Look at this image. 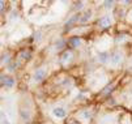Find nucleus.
<instances>
[{"label":"nucleus","mask_w":132,"mask_h":124,"mask_svg":"<svg viewBox=\"0 0 132 124\" xmlns=\"http://www.w3.org/2000/svg\"><path fill=\"white\" fill-rule=\"evenodd\" d=\"M122 59H123L122 52H119V51L112 52V54H111V58H110V63H111V65H118V64H120Z\"/></svg>","instance_id":"obj_1"},{"label":"nucleus","mask_w":132,"mask_h":124,"mask_svg":"<svg viewBox=\"0 0 132 124\" xmlns=\"http://www.w3.org/2000/svg\"><path fill=\"white\" fill-rule=\"evenodd\" d=\"M46 76H47L46 69H43V68L37 69V70H35V73H34V80H35V81H42V80L46 78Z\"/></svg>","instance_id":"obj_2"},{"label":"nucleus","mask_w":132,"mask_h":124,"mask_svg":"<svg viewBox=\"0 0 132 124\" xmlns=\"http://www.w3.org/2000/svg\"><path fill=\"white\" fill-rule=\"evenodd\" d=\"M110 25H111V17H109V16H105V17H102V19L98 20V26L101 29H106Z\"/></svg>","instance_id":"obj_3"},{"label":"nucleus","mask_w":132,"mask_h":124,"mask_svg":"<svg viewBox=\"0 0 132 124\" xmlns=\"http://www.w3.org/2000/svg\"><path fill=\"white\" fill-rule=\"evenodd\" d=\"M52 114H54V116L59 118V119H63V118L67 116V111H65L63 107H55V109L52 110Z\"/></svg>","instance_id":"obj_4"},{"label":"nucleus","mask_w":132,"mask_h":124,"mask_svg":"<svg viewBox=\"0 0 132 124\" xmlns=\"http://www.w3.org/2000/svg\"><path fill=\"white\" fill-rule=\"evenodd\" d=\"M80 17H81V14L80 13H77V14H75V16H72L71 19L65 22V28H69V26H72L73 24H76L77 21H80Z\"/></svg>","instance_id":"obj_5"},{"label":"nucleus","mask_w":132,"mask_h":124,"mask_svg":"<svg viewBox=\"0 0 132 124\" xmlns=\"http://www.w3.org/2000/svg\"><path fill=\"white\" fill-rule=\"evenodd\" d=\"M2 84L5 85L7 87H12L14 85V80L12 77H5V76H2Z\"/></svg>","instance_id":"obj_6"},{"label":"nucleus","mask_w":132,"mask_h":124,"mask_svg":"<svg viewBox=\"0 0 132 124\" xmlns=\"http://www.w3.org/2000/svg\"><path fill=\"white\" fill-rule=\"evenodd\" d=\"M72 58H73L72 51H65V52H63V54H62V56H60V59H62V61H63V63L71 61V59H72Z\"/></svg>","instance_id":"obj_7"},{"label":"nucleus","mask_w":132,"mask_h":124,"mask_svg":"<svg viewBox=\"0 0 132 124\" xmlns=\"http://www.w3.org/2000/svg\"><path fill=\"white\" fill-rule=\"evenodd\" d=\"M81 43H82V41H81L80 38H77V37H75V38H71V39H69V46L73 47V48L80 47Z\"/></svg>","instance_id":"obj_8"},{"label":"nucleus","mask_w":132,"mask_h":124,"mask_svg":"<svg viewBox=\"0 0 132 124\" xmlns=\"http://www.w3.org/2000/svg\"><path fill=\"white\" fill-rule=\"evenodd\" d=\"M110 58H111V55L109 54V52H101V54L98 55V59H100V61L101 63H107L109 60H110Z\"/></svg>","instance_id":"obj_9"},{"label":"nucleus","mask_w":132,"mask_h":124,"mask_svg":"<svg viewBox=\"0 0 132 124\" xmlns=\"http://www.w3.org/2000/svg\"><path fill=\"white\" fill-rule=\"evenodd\" d=\"M90 16H92V12H90V11H86L85 13H82V14H81V17H80V22H81V24L88 22V21H89V19H90Z\"/></svg>","instance_id":"obj_10"},{"label":"nucleus","mask_w":132,"mask_h":124,"mask_svg":"<svg viewBox=\"0 0 132 124\" xmlns=\"http://www.w3.org/2000/svg\"><path fill=\"white\" fill-rule=\"evenodd\" d=\"M20 58H21V59H26V60H28V59L30 58V52H29L28 50H25V51H22V52H21V54H20Z\"/></svg>","instance_id":"obj_11"},{"label":"nucleus","mask_w":132,"mask_h":124,"mask_svg":"<svg viewBox=\"0 0 132 124\" xmlns=\"http://www.w3.org/2000/svg\"><path fill=\"white\" fill-rule=\"evenodd\" d=\"M64 46H65V42L62 41V39H60L59 42H56V45H55V47H56V48H59V50H62Z\"/></svg>","instance_id":"obj_12"},{"label":"nucleus","mask_w":132,"mask_h":124,"mask_svg":"<svg viewBox=\"0 0 132 124\" xmlns=\"http://www.w3.org/2000/svg\"><path fill=\"white\" fill-rule=\"evenodd\" d=\"M9 58H11V55L9 54H4L3 55V58H2V64H5V63H9Z\"/></svg>","instance_id":"obj_13"},{"label":"nucleus","mask_w":132,"mask_h":124,"mask_svg":"<svg viewBox=\"0 0 132 124\" xmlns=\"http://www.w3.org/2000/svg\"><path fill=\"white\" fill-rule=\"evenodd\" d=\"M124 38H126V37H124V35H122V37H118L115 42H117V43H120V42H124Z\"/></svg>","instance_id":"obj_14"},{"label":"nucleus","mask_w":132,"mask_h":124,"mask_svg":"<svg viewBox=\"0 0 132 124\" xmlns=\"http://www.w3.org/2000/svg\"><path fill=\"white\" fill-rule=\"evenodd\" d=\"M103 4H105V7H111L112 4H114V3H112V2H105Z\"/></svg>","instance_id":"obj_15"},{"label":"nucleus","mask_w":132,"mask_h":124,"mask_svg":"<svg viewBox=\"0 0 132 124\" xmlns=\"http://www.w3.org/2000/svg\"><path fill=\"white\" fill-rule=\"evenodd\" d=\"M67 124H80L79 121H76V120H71V121H68Z\"/></svg>","instance_id":"obj_16"}]
</instances>
